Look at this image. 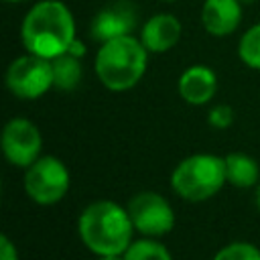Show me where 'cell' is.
Segmentation results:
<instances>
[{
  "label": "cell",
  "mask_w": 260,
  "mask_h": 260,
  "mask_svg": "<svg viewBox=\"0 0 260 260\" xmlns=\"http://www.w3.org/2000/svg\"><path fill=\"white\" fill-rule=\"evenodd\" d=\"M20 39L26 53L55 59L67 53L75 39V20L61 0H41L22 18Z\"/></svg>",
  "instance_id": "obj_1"
},
{
  "label": "cell",
  "mask_w": 260,
  "mask_h": 260,
  "mask_svg": "<svg viewBox=\"0 0 260 260\" xmlns=\"http://www.w3.org/2000/svg\"><path fill=\"white\" fill-rule=\"evenodd\" d=\"M79 238L95 256H122L132 244L134 223L128 209L102 199L89 203L77 221Z\"/></svg>",
  "instance_id": "obj_2"
},
{
  "label": "cell",
  "mask_w": 260,
  "mask_h": 260,
  "mask_svg": "<svg viewBox=\"0 0 260 260\" xmlns=\"http://www.w3.org/2000/svg\"><path fill=\"white\" fill-rule=\"evenodd\" d=\"M146 67H148V49L142 45L140 39L132 35H124L100 43L93 63L98 79L110 91L132 89L146 73Z\"/></svg>",
  "instance_id": "obj_3"
},
{
  "label": "cell",
  "mask_w": 260,
  "mask_h": 260,
  "mask_svg": "<svg viewBox=\"0 0 260 260\" xmlns=\"http://www.w3.org/2000/svg\"><path fill=\"white\" fill-rule=\"evenodd\" d=\"M225 181V158L207 152L183 158L171 175L173 191L185 201H205L213 197Z\"/></svg>",
  "instance_id": "obj_4"
},
{
  "label": "cell",
  "mask_w": 260,
  "mask_h": 260,
  "mask_svg": "<svg viewBox=\"0 0 260 260\" xmlns=\"http://www.w3.org/2000/svg\"><path fill=\"white\" fill-rule=\"evenodd\" d=\"M24 191L39 205H53L69 191V171L57 156H39L24 173Z\"/></svg>",
  "instance_id": "obj_5"
},
{
  "label": "cell",
  "mask_w": 260,
  "mask_h": 260,
  "mask_svg": "<svg viewBox=\"0 0 260 260\" xmlns=\"http://www.w3.org/2000/svg\"><path fill=\"white\" fill-rule=\"evenodd\" d=\"M6 87L20 100H37L53 87L51 59L26 53L16 57L6 69Z\"/></svg>",
  "instance_id": "obj_6"
},
{
  "label": "cell",
  "mask_w": 260,
  "mask_h": 260,
  "mask_svg": "<svg viewBox=\"0 0 260 260\" xmlns=\"http://www.w3.org/2000/svg\"><path fill=\"white\" fill-rule=\"evenodd\" d=\"M126 209L134 228L144 236H165L175 228V211L171 203L154 191L136 193L128 201Z\"/></svg>",
  "instance_id": "obj_7"
},
{
  "label": "cell",
  "mask_w": 260,
  "mask_h": 260,
  "mask_svg": "<svg viewBox=\"0 0 260 260\" xmlns=\"http://www.w3.org/2000/svg\"><path fill=\"white\" fill-rule=\"evenodd\" d=\"M43 138L37 128L26 118H12L6 122L2 130V150L10 165L14 167H28L41 154Z\"/></svg>",
  "instance_id": "obj_8"
},
{
  "label": "cell",
  "mask_w": 260,
  "mask_h": 260,
  "mask_svg": "<svg viewBox=\"0 0 260 260\" xmlns=\"http://www.w3.org/2000/svg\"><path fill=\"white\" fill-rule=\"evenodd\" d=\"M138 24L136 6L128 0H118L114 4L104 6L89 24V37L98 43H106L110 39H118L124 35H132Z\"/></svg>",
  "instance_id": "obj_9"
},
{
  "label": "cell",
  "mask_w": 260,
  "mask_h": 260,
  "mask_svg": "<svg viewBox=\"0 0 260 260\" xmlns=\"http://www.w3.org/2000/svg\"><path fill=\"white\" fill-rule=\"evenodd\" d=\"M181 20L175 14L158 12L152 14L140 28V41L148 53H167L181 41Z\"/></svg>",
  "instance_id": "obj_10"
},
{
  "label": "cell",
  "mask_w": 260,
  "mask_h": 260,
  "mask_svg": "<svg viewBox=\"0 0 260 260\" xmlns=\"http://www.w3.org/2000/svg\"><path fill=\"white\" fill-rule=\"evenodd\" d=\"M242 22L240 0H205L201 6V24L211 37H228Z\"/></svg>",
  "instance_id": "obj_11"
},
{
  "label": "cell",
  "mask_w": 260,
  "mask_h": 260,
  "mask_svg": "<svg viewBox=\"0 0 260 260\" xmlns=\"http://www.w3.org/2000/svg\"><path fill=\"white\" fill-rule=\"evenodd\" d=\"M177 89L187 104L203 106L211 102V98L215 95V89H217L215 71L207 65H191L181 73L177 81Z\"/></svg>",
  "instance_id": "obj_12"
},
{
  "label": "cell",
  "mask_w": 260,
  "mask_h": 260,
  "mask_svg": "<svg viewBox=\"0 0 260 260\" xmlns=\"http://www.w3.org/2000/svg\"><path fill=\"white\" fill-rule=\"evenodd\" d=\"M223 158H225L228 183H232L234 187H242V189L258 185L260 167L250 154H246V152H230Z\"/></svg>",
  "instance_id": "obj_13"
},
{
  "label": "cell",
  "mask_w": 260,
  "mask_h": 260,
  "mask_svg": "<svg viewBox=\"0 0 260 260\" xmlns=\"http://www.w3.org/2000/svg\"><path fill=\"white\" fill-rule=\"evenodd\" d=\"M51 67H53V87H57L61 91H71L79 85L81 75H83L79 57L63 53V55L51 59Z\"/></svg>",
  "instance_id": "obj_14"
},
{
  "label": "cell",
  "mask_w": 260,
  "mask_h": 260,
  "mask_svg": "<svg viewBox=\"0 0 260 260\" xmlns=\"http://www.w3.org/2000/svg\"><path fill=\"white\" fill-rule=\"evenodd\" d=\"M238 57L250 69L260 71V22L252 24L238 41Z\"/></svg>",
  "instance_id": "obj_15"
},
{
  "label": "cell",
  "mask_w": 260,
  "mask_h": 260,
  "mask_svg": "<svg viewBox=\"0 0 260 260\" xmlns=\"http://www.w3.org/2000/svg\"><path fill=\"white\" fill-rule=\"evenodd\" d=\"M122 256L124 260H173L171 252L156 240H136Z\"/></svg>",
  "instance_id": "obj_16"
},
{
  "label": "cell",
  "mask_w": 260,
  "mask_h": 260,
  "mask_svg": "<svg viewBox=\"0 0 260 260\" xmlns=\"http://www.w3.org/2000/svg\"><path fill=\"white\" fill-rule=\"evenodd\" d=\"M213 260H260V248L250 242H232L223 246Z\"/></svg>",
  "instance_id": "obj_17"
},
{
  "label": "cell",
  "mask_w": 260,
  "mask_h": 260,
  "mask_svg": "<svg viewBox=\"0 0 260 260\" xmlns=\"http://www.w3.org/2000/svg\"><path fill=\"white\" fill-rule=\"evenodd\" d=\"M207 122H209L213 128L223 130V128L232 126V122H234V110H232L230 106H225V104H217V106H213V108L209 110Z\"/></svg>",
  "instance_id": "obj_18"
},
{
  "label": "cell",
  "mask_w": 260,
  "mask_h": 260,
  "mask_svg": "<svg viewBox=\"0 0 260 260\" xmlns=\"http://www.w3.org/2000/svg\"><path fill=\"white\" fill-rule=\"evenodd\" d=\"M0 260H18L16 246L10 242L8 236H0Z\"/></svg>",
  "instance_id": "obj_19"
},
{
  "label": "cell",
  "mask_w": 260,
  "mask_h": 260,
  "mask_svg": "<svg viewBox=\"0 0 260 260\" xmlns=\"http://www.w3.org/2000/svg\"><path fill=\"white\" fill-rule=\"evenodd\" d=\"M67 53H69V55H73V57H79V59H81V57L85 55V45H83L79 39H73V43L69 45Z\"/></svg>",
  "instance_id": "obj_20"
},
{
  "label": "cell",
  "mask_w": 260,
  "mask_h": 260,
  "mask_svg": "<svg viewBox=\"0 0 260 260\" xmlns=\"http://www.w3.org/2000/svg\"><path fill=\"white\" fill-rule=\"evenodd\" d=\"M256 205H258V209H260V181H258V185H256Z\"/></svg>",
  "instance_id": "obj_21"
},
{
  "label": "cell",
  "mask_w": 260,
  "mask_h": 260,
  "mask_svg": "<svg viewBox=\"0 0 260 260\" xmlns=\"http://www.w3.org/2000/svg\"><path fill=\"white\" fill-rule=\"evenodd\" d=\"M100 260H124V256H100Z\"/></svg>",
  "instance_id": "obj_22"
},
{
  "label": "cell",
  "mask_w": 260,
  "mask_h": 260,
  "mask_svg": "<svg viewBox=\"0 0 260 260\" xmlns=\"http://www.w3.org/2000/svg\"><path fill=\"white\" fill-rule=\"evenodd\" d=\"M4 2H12V4H18V2H26V0H4Z\"/></svg>",
  "instance_id": "obj_23"
},
{
  "label": "cell",
  "mask_w": 260,
  "mask_h": 260,
  "mask_svg": "<svg viewBox=\"0 0 260 260\" xmlns=\"http://www.w3.org/2000/svg\"><path fill=\"white\" fill-rule=\"evenodd\" d=\"M240 2H242V4H246V2H252V0H240Z\"/></svg>",
  "instance_id": "obj_24"
},
{
  "label": "cell",
  "mask_w": 260,
  "mask_h": 260,
  "mask_svg": "<svg viewBox=\"0 0 260 260\" xmlns=\"http://www.w3.org/2000/svg\"><path fill=\"white\" fill-rule=\"evenodd\" d=\"M160 2H177V0H160Z\"/></svg>",
  "instance_id": "obj_25"
}]
</instances>
